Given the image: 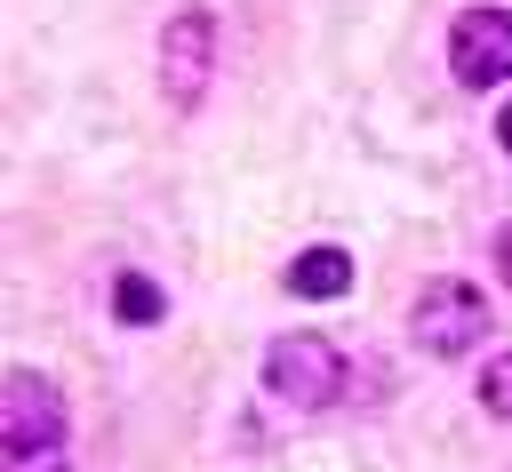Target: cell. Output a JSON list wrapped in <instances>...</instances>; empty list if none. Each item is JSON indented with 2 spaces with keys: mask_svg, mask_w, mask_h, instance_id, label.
Instances as JSON below:
<instances>
[{
  "mask_svg": "<svg viewBox=\"0 0 512 472\" xmlns=\"http://www.w3.org/2000/svg\"><path fill=\"white\" fill-rule=\"evenodd\" d=\"M0 448H8V472H64V400H56L48 376L8 368V384H0Z\"/></svg>",
  "mask_w": 512,
  "mask_h": 472,
  "instance_id": "6da1fadb",
  "label": "cell"
},
{
  "mask_svg": "<svg viewBox=\"0 0 512 472\" xmlns=\"http://www.w3.org/2000/svg\"><path fill=\"white\" fill-rule=\"evenodd\" d=\"M408 336L432 352V360H456L488 336V296L472 280H432L416 304H408Z\"/></svg>",
  "mask_w": 512,
  "mask_h": 472,
  "instance_id": "7a4b0ae2",
  "label": "cell"
},
{
  "mask_svg": "<svg viewBox=\"0 0 512 472\" xmlns=\"http://www.w3.org/2000/svg\"><path fill=\"white\" fill-rule=\"evenodd\" d=\"M264 384L288 400V408H336V392H344V352L328 344V336H272V352H264Z\"/></svg>",
  "mask_w": 512,
  "mask_h": 472,
  "instance_id": "3957f363",
  "label": "cell"
},
{
  "mask_svg": "<svg viewBox=\"0 0 512 472\" xmlns=\"http://www.w3.org/2000/svg\"><path fill=\"white\" fill-rule=\"evenodd\" d=\"M208 72H216V16L208 8H176L168 32H160V88L176 112H192L208 96Z\"/></svg>",
  "mask_w": 512,
  "mask_h": 472,
  "instance_id": "277c9868",
  "label": "cell"
},
{
  "mask_svg": "<svg viewBox=\"0 0 512 472\" xmlns=\"http://www.w3.org/2000/svg\"><path fill=\"white\" fill-rule=\"evenodd\" d=\"M448 72L464 88H496L512 80V8H464L448 24Z\"/></svg>",
  "mask_w": 512,
  "mask_h": 472,
  "instance_id": "5b68a950",
  "label": "cell"
},
{
  "mask_svg": "<svg viewBox=\"0 0 512 472\" xmlns=\"http://www.w3.org/2000/svg\"><path fill=\"white\" fill-rule=\"evenodd\" d=\"M288 296H312V304H328V296H344L352 288V256L344 248H304L296 264H288V280H280Z\"/></svg>",
  "mask_w": 512,
  "mask_h": 472,
  "instance_id": "8992f818",
  "label": "cell"
},
{
  "mask_svg": "<svg viewBox=\"0 0 512 472\" xmlns=\"http://www.w3.org/2000/svg\"><path fill=\"white\" fill-rule=\"evenodd\" d=\"M112 312H120L128 328H152V320L168 312V296H160V280H144V272H120V280H112Z\"/></svg>",
  "mask_w": 512,
  "mask_h": 472,
  "instance_id": "52a82bcc",
  "label": "cell"
},
{
  "mask_svg": "<svg viewBox=\"0 0 512 472\" xmlns=\"http://www.w3.org/2000/svg\"><path fill=\"white\" fill-rule=\"evenodd\" d=\"M480 400H488V416L512 424V352H496V360L480 368Z\"/></svg>",
  "mask_w": 512,
  "mask_h": 472,
  "instance_id": "ba28073f",
  "label": "cell"
},
{
  "mask_svg": "<svg viewBox=\"0 0 512 472\" xmlns=\"http://www.w3.org/2000/svg\"><path fill=\"white\" fill-rule=\"evenodd\" d=\"M496 280H512V224L496 232Z\"/></svg>",
  "mask_w": 512,
  "mask_h": 472,
  "instance_id": "9c48e42d",
  "label": "cell"
},
{
  "mask_svg": "<svg viewBox=\"0 0 512 472\" xmlns=\"http://www.w3.org/2000/svg\"><path fill=\"white\" fill-rule=\"evenodd\" d=\"M496 136H504V152H512V104H504V112H496Z\"/></svg>",
  "mask_w": 512,
  "mask_h": 472,
  "instance_id": "30bf717a",
  "label": "cell"
}]
</instances>
